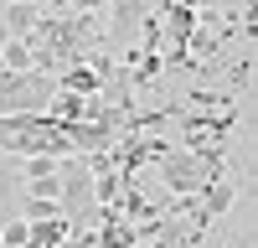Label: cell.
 <instances>
[{
  "mask_svg": "<svg viewBox=\"0 0 258 248\" xmlns=\"http://www.w3.org/2000/svg\"><path fill=\"white\" fill-rule=\"evenodd\" d=\"M31 47V68H41V73H62V68H73V62H83L93 47H98V26H93V16H78V11H41L36 16V26L21 36Z\"/></svg>",
  "mask_w": 258,
  "mask_h": 248,
  "instance_id": "obj_1",
  "label": "cell"
},
{
  "mask_svg": "<svg viewBox=\"0 0 258 248\" xmlns=\"http://www.w3.org/2000/svg\"><path fill=\"white\" fill-rule=\"evenodd\" d=\"M0 155H73V140L68 130L52 119V114H0Z\"/></svg>",
  "mask_w": 258,
  "mask_h": 248,
  "instance_id": "obj_2",
  "label": "cell"
},
{
  "mask_svg": "<svg viewBox=\"0 0 258 248\" xmlns=\"http://www.w3.org/2000/svg\"><path fill=\"white\" fill-rule=\"evenodd\" d=\"M57 93V78L41 68H0V114H47V103Z\"/></svg>",
  "mask_w": 258,
  "mask_h": 248,
  "instance_id": "obj_3",
  "label": "cell"
},
{
  "mask_svg": "<svg viewBox=\"0 0 258 248\" xmlns=\"http://www.w3.org/2000/svg\"><path fill=\"white\" fill-rule=\"evenodd\" d=\"M93 165L88 155H62L57 160V212L68 217L73 227H83V217H93Z\"/></svg>",
  "mask_w": 258,
  "mask_h": 248,
  "instance_id": "obj_4",
  "label": "cell"
},
{
  "mask_svg": "<svg viewBox=\"0 0 258 248\" xmlns=\"http://www.w3.org/2000/svg\"><path fill=\"white\" fill-rule=\"evenodd\" d=\"M62 130H68V140H73V155H98V150H109V145H114L119 124H109V119L93 109V114H83V119H68Z\"/></svg>",
  "mask_w": 258,
  "mask_h": 248,
  "instance_id": "obj_5",
  "label": "cell"
},
{
  "mask_svg": "<svg viewBox=\"0 0 258 248\" xmlns=\"http://www.w3.org/2000/svg\"><path fill=\"white\" fill-rule=\"evenodd\" d=\"M103 11H114V21H109L114 41H135V36H140V26L155 16V0H109Z\"/></svg>",
  "mask_w": 258,
  "mask_h": 248,
  "instance_id": "obj_6",
  "label": "cell"
},
{
  "mask_svg": "<svg viewBox=\"0 0 258 248\" xmlns=\"http://www.w3.org/2000/svg\"><path fill=\"white\" fill-rule=\"evenodd\" d=\"M26 186H21V155H0V222L21 217Z\"/></svg>",
  "mask_w": 258,
  "mask_h": 248,
  "instance_id": "obj_7",
  "label": "cell"
},
{
  "mask_svg": "<svg viewBox=\"0 0 258 248\" xmlns=\"http://www.w3.org/2000/svg\"><path fill=\"white\" fill-rule=\"evenodd\" d=\"M68 233H73L68 217H36V222H26V243H36V248H57Z\"/></svg>",
  "mask_w": 258,
  "mask_h": 248,
  "instance_id": "obj_8",
  "label": "cell"
},
{
  "mask_svg": "<svg viewBox=\"0 0 258 248\" xmlns=\"http://www.w3.org/2000/svg\"><path fill=\"white\" fill-rule=\"evenodd\" d=\"M36 16H41V6H26V0H0V21H6L11 36H26V31L36 26Z\"/></svg>",
  "mask_w": 258,
  "mask_h": 248,
  "instance_id": "obj_9",
  "label": "cell"
},
{
  "mask_svg": "<svg viewBox=\"0 0 258 248\" xmlns=\"http://www.w3.org/2000/svg\"><path fill=\"white\" fill-rule=\"evenodd\" d=\"M0 68H11V73H21V68H31V47L21 36H11V41H0Z\"/></svg>",
  "mask_w": 258,
  "mask_h": 248,
  "instance_id": "obj_10",
  "label": "cell"
},
{
  "mask_svg": "<svg viewBox=\"0 0 258 248\" xmlns=\"http://www.w3.org/2000/svg\"><path fill=\"white\" fill-rule=\"evenodd\" d=\"M227 202H232V181H217V186L207 192V212H222Z\"/></svg>",
  "mask_w": 258,
  "mask_h": 248,
  "instance_id": "obj_11",
  "label": "cell"
},
{
  "mask_svg": "<svg viewBox=\"0 0 258 248\" xmlns=\"http://www.w3.org/2000/svg\"><path fill=\"white\" fill-rule=\"evenodd\" d=\"M109 0H57V11H78V16H98Z\"/></svg>",
  "mask_w": 258,
  "mask_h": 248,
  "instance_id": "obj_12",
  "label": "cell"
},
{
  "mask_svg": "<svg viewBox=\"0 0 258 248\" xmlns=\"http://www.w3.org/2000/svg\"><path fill=\"white\" fill-rule=\"evenodd\" d=\"M0 41H11V31H6V21H0Z\"/></svg>",
  "mask_w": 258,
  "mask_h": 248,
  "instance_id": "obj_13",
  "label": "cell"
},
{
  "mask_svg": "<svg viewBox=\"0 0 258 248\" xmlns=\"http://www.w3.org/2000/svg\"><path fill=\"white\" fill-rule=\"evenodd\" d=\"M26 6H47V0H26Z\"/></svg>",
  "mask_w": 258,
  "mask_h": 248,
  "instance_id": "obj_14",
  "label": "cell"
},
{
  "mask_svg": "<svg viewBox=\"0 0 258 248\" xmlns=\"http://www.w3.org/2000/svg\"><path fill=\"white\" fill-rule=\"evenodd\" d=\"M16 248H36V243H16Z\"/></svg>",
  "mask_w": 258,
  "mask_h": 248,
  "instance_id": "obj_15",
  "label": "cell"
},
{
  "mask_svg": "<svg viewBox=\"0 0 258 248\" xmlns=\"http://www.w3.org/2000/svg\"><path fill=\"white\" fill-rule=\"evenodd\" d=\"M191 6H207V0H191Z\"/></svg>",
  "mask_w": 258,
  "mask_h": 248,
  "instance_id": "obj_16",
  "label": "cell"
}]
</instances>
